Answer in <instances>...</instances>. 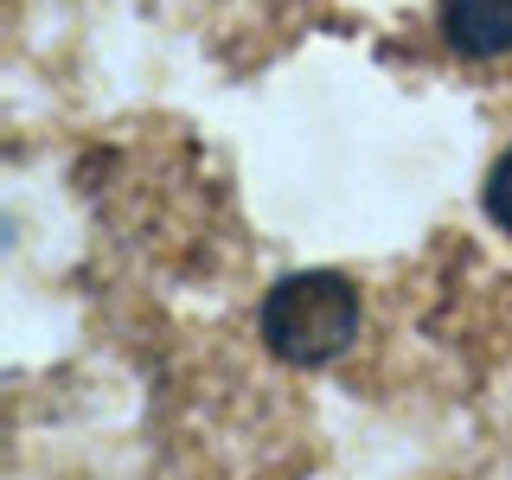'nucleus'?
<instances>
[{
  "label": "nucleus",
  "instance_id": "obj_1",
  "mask_svg": "<svg viewBox=\"0 0 512 480\" xmlns=\"http://www.w3.org/2000/svg\"><path fill=\"white\" fill-rule=\"evenodd\" d=\"M263 340L288 365H327L359 340V295L333 269H308L269 288L263 301Z\"/></svg>",
  "mask_w": 512,
  "mask_h": 480
},
{
  "label": "nucleus",
  "instance_id": "obj_2",
  "mask_svg": "<svg viewBox=\"0 0 512 480\" xmlns=\"http://www.w3.org/2000/svg\"><path fill=\"white\" fill-rule=\"evenodd\" d=\"M442 32L461 58H500L512 52V0H448Z\"/></svg>",
  "mask_w": 512,
  "mask_h": 480
},
{
  "label": "nucleus",
  "instance_id": "obj_3",
  "mask_svg": "<svg viewBox=\"0 0 512 480\" xmlns=\"http://www.w3.org/2000/svg\"><path fill=\"white\" fill-rule=\"evenodd\" d=\"M487 218L500 224V231H512V154L487 173Z\"/></svg>",
  "mask_w": 512,
  "mask_h": 480
}]
</instances>
